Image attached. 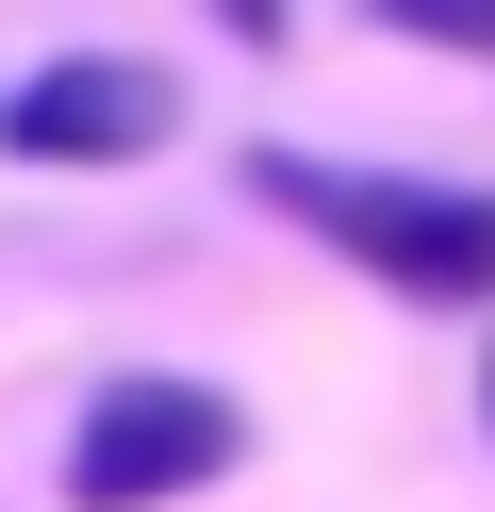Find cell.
<instances>
[{"instance_id": "obj_1", "label": "cell", "mask_w": 495, "mask_h": 512, "mask_svg": "<svg viewBox=\"0 0 495 512\" xmlns=\"http://www.w3.org/2000/svg\"><path fill=\"white\" fill-rule=\"evenodd\" d=\"M248 199L281 232H314L330 265H363L413 314H495V182H429V166H330V149H248Z\"/></svg>"}, {"instance_id": "obj_2", "label": "cell", "mask_w": 495, "mask_h": 512, "mask_svg": "<svg viewBox=\"0 0 495 512\" xmlns=\"http://www.w3.org/2000/svg\"><path fill=\"white\" fill-rule=\"evenodd\" d=\"M231 463H248V397L182 380V364H132L66 430V512H165V496H215Z\"/></svg>"}, {"instance_id": "obj_3", "label": "cell", "mask_w": 495, "mask_h": 512, "mask_svg": "<svg viewBox=\"0 0 495 512\" xmlns=\"http://www.w3.org/2000/svg\"><path fill=\"white\" fill-rule=\"evenodd\" d=\"M165 133H182V67H149V50H50V67L0 83L17 166H149Z\"/></svg>"}, {"instance_id": "obj_4", "label": "cell", "mask_w": 495, "mask_h": 512, "mask_svg": "<svg viewBox=\"0 0 495 512\" xmlns=\"http://www.w3.org/2000/svg\"><path fill=\"white\" fill-rule=\"evenodd\" d=\"M396 50H462V67H495V0H363Z\"/></svg>"}, {"instance_id": "obj_5", "label": "cell", "mask_w": 495, "mask_h": 512, "mask_svg": "<svg viewBox=\"0 0 495 512\" xmlns=\"http://www.w3.org/2000/svg\"><path fill=\"white\" fill-rule=\"evenodd\" d=\"M215 34H231V50H281V34H297V0H215Z\"/></svg>"}, {"instance_id": "obj_6", "label": "cell", "mask_w": 495, "mask_h": 512, "mask_svg": "<svg viewBox=\"0 0 495 512\" xmlns=\"http://www.w3.org/2000/svg\"><path fill=\"white\" fill-rule=\"evenodd\" d=\"M479 430H495V347H479Z\"/></svg>"}]
</instances>
